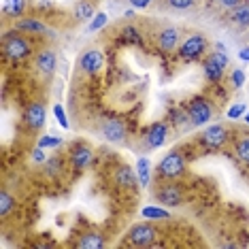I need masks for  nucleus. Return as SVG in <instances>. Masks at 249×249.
<instances>
[{"instance_id": "nucleus-6", "label": "nucleus", "mask_w": 249, "mask_h": 249, "mask_svg": "<svg viewBox=\"0 0 249 249\" xmlns=\"http://www.w3.org/2000/svg\"><path fill=\"white\" fill-rule=\"evenodd\" d=\"M205 49H207V36L205 35H192L181 43L179 53L183 60H196L198 55H202Z\"/></svg>"}, {"instance_id": "nucleus-5", "label": "nucleus", "mask_w": 249, "mask_h": 249, "mask_svg": "<svg viewBox=\"0 0 249 249\" xmlns=\"http://www.w3.org/2000/svg\"><path fill=\"white\" fill-rule=\"evenodd\" d=\"M226 141H228V128L222 126V124H211V126H207L200 134V143L205 147H211V149L224 147Z\"/></svg>"}, {"instance_id": "nucleus-21", "label": "nucleus", "mask_w": 249, "mask_h": 249, "mask_svg": "<svg viewBox=\"0 0 249 249\" xmlns=\"http://www.w3.org/2000/svg\"><path fill=\"white\" fill-rule=\"evenodd\" d=\"M137 175H139V183L143 185V188H147V185H149V160H147V158H139Z\"/></svg>"}, {"instance_id": "nucleus-1", "label": "nucleus", "mask_w": 249, "mask_h": 249, "mask_svg": "<svg viewBox=\"0 0 249 249\" xmlns=\"http://www.w3.org/2000/svg\"><path fill=\"white\" fill-rule=\"evenodd\" d=\"M188 115H190L192 126H205V124H209V120L213 117V109L202 96H196V98H192L190 105H188Z\"/></svg>"}, {"instance_id": "nucleus-2", "label": "nucleus", "mask_w": 249, "mask_h": 249, "mask_svg": "<svg viewBox=\"0 0 249 249\" xmlns=\"http://www.w3.org/2000/svg\"><path fill=\"white\" fill-rule=\"evenodd\" d=\"M185 166H188L185 158L181 156L179 151H171V154H166L162 158L160 166H158V173L166 179H175V177H179V175H183Z\"/></svg>"}, {"instance_id": "nucleus-35", "label": "nucleus", "mask_w": 249, "mask_h": 249, "mask_svg": "<svg viewBox=\"0 0 249 249\" xmlns=\"http://www.w3.org/2000/svg\"><path fill=\"white\" fill-rule=\"evenodd\" d=\"M32 160H35V162H45V154H43V149H41V147H38V149L35 151V154H32Z\"/></svg>"}, {"instance_id": "nucleus-26", "label": "nucleus", "mask_w": 249, "mask_h": 249, "mask_svg": "<svg viewBox=\"0 0 249 249\" xmlns=\"http://www.w3.org/2000/svg\"><path fill=\"white\" fill-rule=\"evenodd\" d=\"M141 213H143V217H147V219H168V211L158 209V207H145Z\"/></svg>"}, {"instance_id": "nucleus-12", "label": "nucleus", "mask_w": 249, "mask_h": 249, "mask_svg": "<svg viewBox=\"0 0 249 249\" xmlns=\"http://www.w3.org/2000/svg\"><path fill=\"white\" fill-rule=\"evenodd\" d=\"M166 134H168V126L164 122L151 124L149 130H147V145H149L151 149H158V147H162V143L166 141Z\"/></svg>"}, {"instance_id": "nucleus-20", "label": "nucleus", "mask_w": 249, "mask_h": 249, "mask_svg": "<svg viewBox=\"0 0 249 249\" xmlns=\"http://www.w3.org/2000/svg\"><path fill=\"white\" fill-rule=\"evenodd\" d=\"M15 28H18V30H24V32H32V35H43V32H47V28L36 19H21V21H18Z\"/></svg>"}, {"instance_id": "nucleus-23", "label": "nucleus", "mask_w": 249, "mask_h": 249, "mask_svg": "<svg viewBox=\"0 0 249 249\" xmlns=\"http://www.w3.org/2000/svg\"><path fill=\"white\" fill-rule=\"evenodd\" d=\"M24 7H26L24 0H7V4H4V13H7L9 18H19V15L24 13Z\"/></svg>"}, {"instance_id": "nucleus-10", "label": "nucleus", "mask_w": 249, "mask_h": 249, "mask_svg": "<svg viewBox=\"0 0 249 249\" xmlns=\"http://www.w3.org/2000/svg\"><path fill=\"white\" fill-rule=\"evenodd\" d=\"M156 200L160 202V205H164V207H179L181 202H183V194H181V190L177 188V185L166 183V185H162V188L158 190Z\"/></svg>"}, {"instance_id": "nucleus-22", "label": "nucleus", "mask_w": 249, "mask_h": 249, "mask_svg": "<svg viewBox=\"0 0 249 249\" xmlns=\"http://www.w3.org/2000/svg\"><path fill=\"white\" fill-rule=\"evenodd\" d=\"M11 209H15V198L9 194L7 190L0 192V217H7Z\"/></svg>"}, {"instance_id": "nucleus-27", "label": "nucleus", "mask_w": 249, "mask_h": 249, "mask_svg": "<svg viewBox=\"0 0 249 249\" xmlns=\"http://www.w3.org/2000/svg\"><path fill=\"white\" fill-rule=\"evenodd\" d=\"M107 21H109L107 13H96L92 18V21H89V26H88V32H98L100 28L107 26Z\"/></svg>"}, {"instance_id": "nucleus-16", "label": "nucleus", "mask_w": 249, "mask_h": 249, "mask_svg": "<svg viewBox=\"0 0 249 249\" xmlns=\"http://www.w3.org/2000/svg\"><path fill=\"white\" fill-rule=\"evenodd\" d=\"M115 183L120 185V188H134L139 181V175H134V171L130 166H120L115 171Z\"/></svg>"}, {"instance_id": "nucleus-32", "label": "nucleus", "mask_w": 249, "mask_h": 249, "mask_svg": "<svg viewBox=\"0 0 249 249\" xmlns=\"http://www.w3.org/2000/svg\"><path fill=\"white\" fill-rule=\"evenodd\" d=\"M53 115H55V120H58V124H60L62 128H69V120H66L62 105H55V107H53Z\"/></svg>"}, {"instance_id": "nucleus-4", "label": "nucleus", "mask_w": 249, "mask_h": 249, "mask_svg": "<svg viewBox=\"0 0 249 249\" xmlns=\"http://www.w3.org/2000/svg\"><path fill=\"white\" fill-rule=\"evenodd\" d=\"M2 52L9 60H21L30 53V43L19 35H9L2 43Z\"/></svg>"}, {"instance_id": "nucleus-7", "label": "nucleus", "mask_w": 249, "mask_h": 249, "mask_svg": "<svg viewBox=\"0 0 249 249\" xmlns=\"http://www.w3.org/2000/svg\"><path fill=\"white\" fill-rule=\"evenodd\" d=\"M156 234L158 230L154 228L151 224H134L128 232V239L132 245H139V247H147L156 241Z\"/></svg>"}, {"instance_id": "nucleus-29", "label": "nucleus", "mask_w": 249, "mask_h": 249, "mask_svg": "<svg viewBox=\"0 0 249 249\" xmlns=\"http://www.w3.org/2000/svg\"><path fill=\"white\" fill-rule=\"evenodd\" d=\"M60 145H62V141L58 137H49V134H47V137L38 139V147H41V149H47V147H49V149H53V147H60Z\"/></svg>"}, {"instance_id": "nucleus-8", "label": "nucleus", "mask_w": 249, "mask_h": 249, "mask_svg": "<svg viewBox=\"0 0 249 249\" xmlns=\"http://www.w3.org/2000/svg\"><path fill=\"white\" fill-rule=\"evenodd\" d=\"M100 130H103V137L109 141V143H124V139H126V126H124V122L117 120V117L105 120Z\"/></svg>"}, {"instance_id": "nucleus-17", "label": "nucleus", "mask_w": 249, "mask_h": 249, "mask_svg": "<svg viewBox=\"0 0 249 249\" xmlns=\"http://www.w3.org/2000/svg\"><path fill=\"white\" fill-rule=\"evenodd\" d=\"M105 247V239L98 232H88L77 241V249H100Z\"/></svg>"}, {"instance_id": "nucleus-11", "label": "nucleus", "mask_w": 249, "mask_h": 249, "mask_svg": "<svg viewBox=\"0 0 249 249\" xmlns=\"http://www.w3.org/2000/svg\"><path fill=\"white\" fill-rule=\"evenodd\" d=\"M158 47L162 52H175L179 47V30L175 26L162 28L160 35H158Z\"/></svg>"}, {"instance_id": "nucleus-18", "label": "nucleus", "mask_w": 249, "mask_h": 249, "mask_svg": "<svg viewBox=\"0 0 249 249\" xmlns=\"http://www.w3.org/2000/svg\"><path fill=\"white\" fill-rule=\"evenodd\" d=\"M122 43L126 45H143V38L139 35V28L137 26H124L122 28Z\"/></svg>"}, {"instance_id": "nucleus-13", "label": "nucleus", "mask_w": 249, "mask_h": 249, "mask_svg": "<svg viewBox=\"0 0 249 249\" xmlns=\"http://www.w3.org/2000/svg\"><path fill=\"white\" fill-rule=\"evenodd\" d=\"M92 158H94V154L88 145H77L71 154V162L75 168H86L92 164Z\"/></svg>"}, {"instance_id": "nucleus-38", "label": "nucleus", "mask_w": 249, "mask_h": 249, "mask_svg": "<svg viewBox=\"0 0 249 249\" xmlns=\"http://www.w3.org/2000/svg\"><path fill=\"white\" fill-rule=\"evenodd\" d=\"M245 122L249 124V113H245Z\"/></svg>"}, {"instance_id": "nucleus-9", "label": "nucleus", "mask_w": 249, "mask_h": 249, "mask_svg": "<svg viewBox=\"0 0 249 249\" xmlns=\"http://www.w3.org/2000/svg\"><path fill=\"white\" fill-rule=\"evenodd\" d=\"M81 71H86L88 75H96V72L103 71L105 66V53L100 52V49H89L81 55Z\"/></svg>"}, {"instance_id": "nucleus-30", "label": "nucleus", "mask_w": 249, "mask_h": 249, "mask_svg": "<svg viewBox=\"0 0 249 249\" xmlns=\"http://www.w3.org/2000/svg\"><path fill=\"white\" fill-rule=\"evenodd\" d=\"M245 113H247V107L243 103H236V105H232L228 109V117L230 120H239V117H243Z\"/></svg>"}, {"instance_id": "nucleus-34", "label": "nucleus", "mask_w": 249, "mask_h": 249, "mask_svg": "<svg viewBox=\"0 0 249 249\" xmlns=\"http://www.w3.org/2000/svg\"><path fill=\"white\" fill-rule=\"evenodd\" d=\"M130 2H132V7H134V9H145L147 4L151 2V0H130Z\"/></svg>"}, {"instance_id": "nucleus-36", "label": "nucleus", "mask_w": 249, "mask_h": 249, "mask_svg": "<svg viewBox=\"0 0 249 249\" xmlns=\"http://www.w3.org/2000/svg\"><path fill=\"white\" fill-rule=\"evenodd\" d=\"M219 2H222V4H224V7H228V9H234V7H236V4H239V2H241V0H219Z\"/></svg>"}, {"instance_id": "nucleus-31", "label": "nucleus", "mask_w": 249, "mask_h": 249, "mask_svg": "<svg viewBox=\"0 0 249 249\" xmlns=\"http://www.w3.org/2000/svg\"><path fill=\"white\" fill-rule=\"evenodd\" d=\"M232 86H234L236 89H241L243 86H245V72H243V69H236L234 72H232Z\"/></svg>"}, {"instance_id": "nucleus-28", "label": "nucleus", "mask_w": 249, "mask_h": 249, "mask_svg": "<svg viewBox=\"0 0 249 249\" xmlns=\"http://www.w3.org/2000/svg\"><path fill=\"white\" fill-rule=\"evenodd\" d=\"M236 156H239L243 162H249V137H243L239 143H236Z\"/></svg>"}, {"instance_id": "nucleus-3", "label": "nucleus", "mask_w": 249, "mask_h": 249, "mask_svg": "<svg viewBox=\"0 0 249 249\" xmlns=\"http://www.w3.org/2000/svg\"><path fill=\"white\" fill-rule=\"evenodd\" d=\"M228 66V53L226 52H215L213 55H209L205 62V79L211 83H217L224 75V69Z\"/></svg>"}, {"instance_id": "nucleus-33", "label": "nucleus", "mask_w": 249, "mask_h": 249, "mask_svg": "<svg viewBox=\"0 0 249 249\" xmlns=\"http://www.w3.org/2000/svg\"><path fill=\"white\" fill-rule=\"evenodd\" d=\"M168 4L175 9H190L194 4V0H168Z\"/></svg>"}, {"instance_id": "nucleus-37", "label": "nucleus", "mask_w": 249, "mask_h": 249, "mask_svg": "<svg viewBox=\"0 0 249 249\" xmlns=\"http://www.w3.org/2000/svg\"><path fill=\"white\" fill-rule=\"evenodd\" d=\"M239 58L243 60V62H249V47H243L241 52H239Z\"/></svg>"}, {"instance_id": "nucleus-19", "label": "nucleus", "mask_w": 249, "mask_h": 249, "mask_svg": "<svg viewBox=\"0 0 249 249\" xmlns=\"http://www.w3.org/2000/svg\"><path fill=\"white\" fill-rule=\"evenodd\" d=\"M232 19L239 26H249V2H239L232 9Z\"/></svg>"}, {"instance_id": "nucleus-25", "label": "nucleus", "mask_w": 249, "mask_h": 249, "mask_svg": "<svg viewBox=\"0 0 249 249\" xmlns=\"http://www.w3.org/2000/svg\"><path fill=\"white\" fill-rule=\"evenodd\" d=\"M60 171H62V158L53 156V158H49V160H45V173H47L49 177H55Z\"/></svg>"}, {"instance_id": "nucleus-24", "label": "nucleus", "mask_w": 249, "mask_h": 249, "mask_svg": "<svg viewBox=\"0 0 249 249\" xmlns=\"http://www.w3.org/2000/svg\"><path fill=\"white\" fill-rule=\"evenodd\" d=\"M94 15H96V13H94V7H92L89 2H79L77 7H75V18H77V19H83V21H86V19H92Z\"/></svg>"}, {"instance_id": "nucleus-14", "label": "nucleus", "mask_w": 249, "mask_h": 249, "mask_svg": "<svg viewBox=\"0 0 249 249\" xmlns=\"http://www.w3.org/2000/svg\"><path fill=\"white\" fill-rule=\"evenodd\" d=\"M55 64H58V58H55V53L52 49H43V52L36 55V69L45 72V75H52L55 71Z\"/></svg>"}, {"instance_id": "nucleus-15", "label": "nucleus", "mask_w": 249, "mask_h": 249, "mask_svg": "<svg viewBox=\"0 0 249 249\" xmlns=\"http://www.w3.org/2000/svg\"><path fill=\"white\" fill-rule=\"evenodd\" d=\"M26 124L30 128H41L43 124H45V107L43 105H38V103H32L30 107H28V111H26Z\"/></svg>"}]
</instances>
